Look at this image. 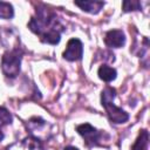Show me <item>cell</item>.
I'll use <instances>...</instances> for the list:
<instances>
[{
  "mask_svg": "<svg viewBox=\"0 0 150 150\" xmlns=\"http://www.w3.org/2000/svg\"><path fill=\"white\" fill-rule=\"evenodd\" d=\"M28 28L40 36L41 41L49 45H57L61 40L63 26L56 14L46 6H39L35 9V15L30 18Z\"/></svg>",
  "mask_w": 150,
  "mask_h": 150,
  "instance_id": "cell-1",
  "label": "cell"
},
{
  "mask_svg": "<svg viewBox=\"0 0 150 150\" xmlns=\"http://www.w3.org/2000/svg\"><path fill=\"white\" fill-rule=\"evenodd\" d=\"M115 95H116V90L114 88L105 87L101 93V104L105 109V112L112 123L116 124L125 123L129 120V115L122 108L116 107L114 104Z\"/></svg>",
  "mask_w": 150,
  "mask_h": 150,
  "instance_id": "cell-2",
  "label": "cell"
},
{
  "mask_svg": "<svg viewBox=\"0 0 150 150\" xmlns=\"http://www.w3.org/2000/svg\"><path fill=\"white\" fill-rule=\"evenodd\" d=\"M20 64H21V54L18 49L8 50L2 55L1 59V69L2 73L9 77L14 79L20 73Z\"/></svg>",
  "mask_w": 150,
  "mask_h": 150,
  "instance_id": "cell-3",
  "label": "cell"
},
{
  "mask_svg": "<svg viewBox=\"0 0 150 150\" xmlns=\"http://www.w3.org/2000/svg\"><path fill=\"white\" fill-rule=\"evenodd\" d=\"M76 131L84 138V142L88 146L102 145L104 141V136H108L104 131H100L89 123H83L76 127Z\"/></svg>",
  "mask_w": 150,
  "mask_h": 150,
  "instance_id": "cell-4",
  "label": "cell"
},
{
  "mask_svg": "<svg viewBox=\"0 0 150 150\" xmlns=\"http://www.w3.org/2000/svg\"><path fill=\"white\" fill-rule=\"evenodd\" d=\"M27 130L30 132V136H34L36 138H39L40 141L42 138H48L49 136V130H48V124L45 120H42L41 117H32L27 124Z\"/></svg>",
  "mask_w": 150,
  "mask_h": 150,
  "instance_id": "cell-5",
  "label": "cell"
},
{
  "mask_svg": "<svg viewBox=\"0 0 150 150\" xmlns=\"http://www.w3.org/2000/svg\"><path fill=\"white\" fill-rule=\"evenodd\" d=\"M83 55V45L79 39H70L67 43L66 50L63 52V59L67 61H79L82 59Z\"/></svg>",
  "mask_w": 150,
  "mask_h": 150,
  "instance_id": "cell-6",
  "label": "cell"
},
{
  "mask_svg": "<svg viewBox=\"0 0 150 150\" xmlns=\"http://www.w3.org/2000/svg\"><path fill=\"white\" fill-rule=\"evenodd\" d=\"M8 150H45L42 142L34 137V136H28L23 138L20 142H16L8 146Z\"/></svg>",
  "mask_w": 150,
  "mask_h": 150,
  "instance_id": "cell-7",
  "label": "cell"
},
{
  "mask_svg": "<svg viewBox=\"0 0 150 150\" xmlns=\"http://www.w3.org/2000/svg\"><path fill=\"white\" fill-rule=\"evenodd\" d=\"M104 43L110 48H120L125 43V35L121 29H111L104 36Z\"/></svg>",
  "mask_w": 150,
  "mask_h": 150,
  "instance_id": "cell-8",
  "label": "cell"
},
{
  "mask_svg": "<svg viewBox=\"0 0 150 150\" xmlns=\"http://www.w3.org/2000/svg\"><path fill=\"white\" fill-rule=\"evenodd\" d=\"M74 4L80 7L82 11L90 13V14H97L104 6L103 1H96V0H82V1H74Z\"/></svg>",
  "mask_w": 150,
  "mask_h": 150,
  "instance_id": "cell-9",
  "label": "cell"
},
{
  "mask_svg": "<svg viewBox=\"0 0 150 150\" xmlns=\"http://www.w3.org/2000/svg\"><path fill=\"white\" fill-rule=\"evenodd\" d=\"M97 75L102 81L111 82V81H114L116 79L117 71H116L115 68H112V67H110L108 64H102V66H100V68L97 70Z\"/></svg>",
  "mask_w": 150,
  "mask_h": 150,
  "instance_id": "cell-10",
  "label": "cell"
},
{
  "mask_svg": "<svg viewBox=\"0 0 150 150\" xmlns=\"http://www.w3.org/2000/svg\"><path fill=\"white\" fill-rule=\"evenodd\" d=\"M148 145H149V132L145 129H143L141 130L131 150H148Z\"/></svg>",
  "mask_w": 150,
  "mask_h": 150,
  "instance_id": "cell-11",
  "label": "cell"
},
{
  "mask_svg": "<svg viewBox=\"0 0 150 150\" xmlns=\"http://www.w3.org/2000/svg\"><path fill=\"white\" fill-rule=\"evenodd\" d=\"M14 15L13 6L9 2L0 1V19H12Z\"/></svg>",
  "mask_w": 150,
  "mask_h": 150,
  "instance_id": "cell-12",
  "label": "cell"
},
{
  "mask_svg": "<svg viewBox=\"0 0 150 150\" xmlns=\"http://www.w3.org/2000/svg\"><path fill=\"white\" fill-rule=\"evenodd\" d=\"M122 8H123V12H125V13L131 12V11H141L142 5L137 0H125L122 4Z\"/></svg>",
  "mask_w": 150,
  "mask_h": 150,
  "instance_id": "cell-13",
  "label": "cell"
},
{
  "mask_svg": "<svg viewBox=\"0 0 150 150\" xmlns=\"http://www.w3.org/2000/svg\"><path fill=\"white\" fill-rule=\"evenodd\" d=\"M13 121V116L12 114L4 107H0V128L4 125H8L11 124Z\"/></svg>",
  "mask_w": 150,
  "mask_h": 150,
  "instance_id": "cell-14",
  "label": "cell"
},
{
  "mask_svg": "<svg viewBox=\"0 0 150 150\" xmlns=\"http://www.w3.org/2000/svg\"><path fill=\"white\" fill-rule=\"evenodd\" d=\"M63 150H79L77 148H75V146H71V145H68V146H66Z\"/></svg>",
  "mask_w": 150,
  "mask_h": 150,
  "instance_id": "cell-15",
  "label": "cell"
},
{
  "mask_svg": "<svg viewBox=\"0 0 150 150\" xmlns=\"http://www.w3.org/2000/svg\"><path fill=\"white\" fill-rule=\"evenodd\" d=\"M4 137H5V135H4V132L1 131V129H0V142L4 139Z\"/></svg>",
  "mask_w": 150,
  "mask_h": 150,
  "instance_id": "cell-16",
  "label": "cell"
}]
</instances>
